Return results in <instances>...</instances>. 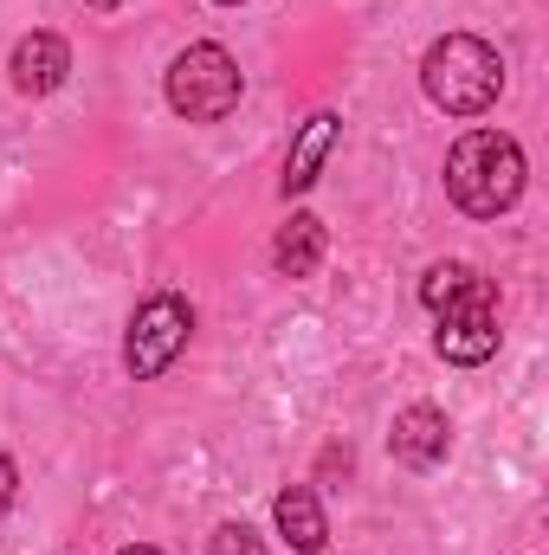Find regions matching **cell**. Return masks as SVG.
I'll return each mask as SVG.
<instances>
[{"label":"cell","mask_w":549,"mask_h":555,"mask_svg":"<svg viewBox=\"0 0 549 555\" xmlns=\"http://www.w3.org/2000/svg\"><path fill=\"white\" fill-rule=\"evenodd\" d=\"M524 175H531L524 168V149L505 137V130H472V137L452 142V155H446V194L472 220L511 214L518 194H524Z\"/></svg>","instance_id":"cell-1"},{"label":"cell","mask_w":549,"mask_h":555,"mask_svg":"<svg viewBox=\"0 0 549 555\" xmlns=\"http://www.w3.org/2000/svg\"><path fill=\"white\" fill-rule=\"evenodd\" d=\"M420 85H426V98H433L446 117H478V111H491L498 91H505V59H498L485 39H472V33H446V39L426 46Z\"/></svg>","instance_id":"cell-2"},{"label":"cell","mask_w":549,"mask_h":555,"mask_svg":"<svg viewBox=\"0 0 549 555\" xmlns=\"http://www.w3.org/2000/svg\"><path fill=\"white\" fill-rule=\"evenodd\" d=\"M240 104V65L227 46H188L175 65H168V111L188 117V124H220L233 117Z\"/></svg>","instance_id":"cell-3"},{"label":"cell","mask_w":549,"mask_h":555,"mask_svg":"<svg viewBox=\"0 0 549 555\" xmlns=\"http://www.w3.org/2000/svg\"><path fill=\"white\" fill-rule=\"evenodd\" d=\"M188 336H194V304H188V297L155 291L149 304H137V317H130V330H124V369H130V382L168 375L175 356L188 349Z\"/></svg>","instance_id":"cell-4"},{"label":"cell","mask_w":549,"mask_h":555,"mask_svg":"<svg viewBox=\"0 0 549 555\" xmlns=\"http://www.w3.org/2000/svg\"><path fill=\"white\" fill-rule=\"evenodd\" d=\"M433 317H439L433 349H439L446 362L478 369V362L498 356V291H491V278H472V284H465L459 297H446Z\"/></svg>","instance_id":"cell-5"},{"label":"cell","mask_w":549,"mask_h":555,"mask_svg":"<svg viewBox=\"0 0 549 555\" xmlns=\"http://www.w3.org/2000/svg\"><path fill=\"white\" fill-rule=\"evenodd\" d=\"M7 72H13V91H20V98H52V91L72 78V46H65L59 33H26V39L13 46Z\"/></svg>","instance_id":"cell-6"},{"label":"cell","mask_w":549,"mask_h":555,"mask_svg":"<svg viewBox=\"0 0 549 555\" xmlns=\"http://www.w3.org/2000/svg\"><path fill=\"white\" fill-rule=\"evenodd\" d=\"M446 446H452V426H446V414L439 408H401L395 414V426H388V452L408 465V472H433L439 459H446Z\"/></svg>","instance_id":"cell-7"},{"label":"cell","mask_w":549,"mask_h":555,"mask_svg":"<svg viewBox=\"0 0 549 555\" xmlns=\"http://www.w3.org/2000/svg\"><path fill=\"white\" fill-rule=\"evenodd\" d=\"M336 137H343V117L336 111H317L304 130H297V142H291V155H284V201L291 194H304V188H317V175H323V162H330V149H336Z\"/></svg>","instance_id":"cell-8"},{"label":"cell","mask_w":549,"mask_h":555,"mask_svg":"<svg viewBox=\"0 0 549 555\" xmlns=\"http://www.w3.org/2000/svg\"><path fill=\"white\" fill-rule=\"evenodd\" d=\"M272 517H278V537H284L297 555H317V550H323V537H330L323 504H317V491H310V485H284V491H278V504H272Z\"/></svg>","instance_id":"cell-9"},{"label":"cell","mask_w":549,"mask_h":555,"mask_svg":"<svg viewBox=\"0 0 549 555\" xmlns=\"http://www.w3.org/2000/svg\"><path fill=\"white\" fill-rule=\"evenodd\" d=\"M272 266H278V278H310L323 266V220H317V214H291V220L278 227Z\"/></svg>","instance_id":"cell-10"},{"label":"cell","mask_w":549,"mask_h":555,"mask_svg":"<svg viewBox=\"0 0 549 555\" xmlns=\"http://www.w3.org/2000/svg\"><path fill=\"white\" fill-rule=\"evenodd\" d=\"M207 555H266V543H259L253 524H220V530L207 537Z\"/></svg>","instance_id":"cell-11"},{"label":"cell","mask_w":549,"mask_h":555,"mask_svg":"<svg viewBox=\"0 0 549 555\" xmlns=\"http://www.w3.org/2000/svg\"><path fill=\"white\" fill-rule=\"evenodd\" d=\"M13 498H20V472H13V459L0 452V517L13 511Z\"/></svg>","instance_id":"cell-12"},{"label":"cell","mask_w":549,"mask_h":555,"mask_svg":"<svg viewBox=\"0 0 549 555\" xmlns=\"http://www.w3.org/2000/svg\"><path fill=\"white\" fill-rule=\"evenodd\" d=\"M117 555H162V550H149V543H130V550H117Z\"/></svg>","instance_id":"cell-13"},{"label":"cell","mask_w":549,"mask_h":555,"mask_svg":"<svg viewBox=\"0 0 549 555\" xmlns=\"http://www.w3.org/2000/svg\"><path fill=\"white\" fill-rule=\"evenodd\" d=\"M91 7H98V13H117V7H124V0H91Z\"/></svg>","instance_id":"cell-14"},{"label":"cell","mask_w":549,"mask_h":555,"mask_svg":"<svg viewBox=\"0 0 549 555\" xmlns=\"http://www.w3.org/2000/svg\"><path fill=\"white\" fill-rule=\"evenodd\" d=\"M220 7H240V0H220Z\"/></svg>","instance_id":"cell-15"}]
</instances>
